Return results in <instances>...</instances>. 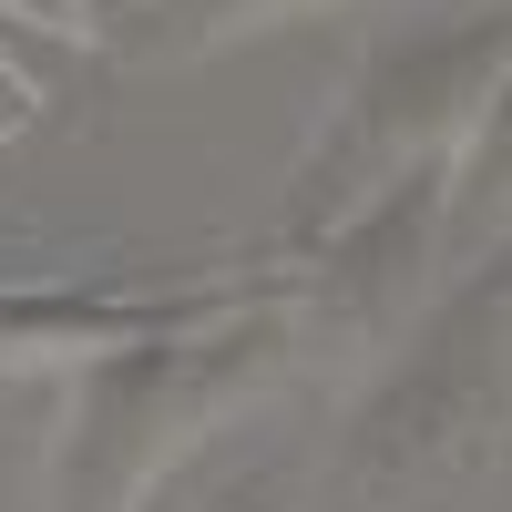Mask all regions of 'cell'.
Returning a JSON list of instances; mask_svg holds the SVG:
<instances>
[]
</instances>
